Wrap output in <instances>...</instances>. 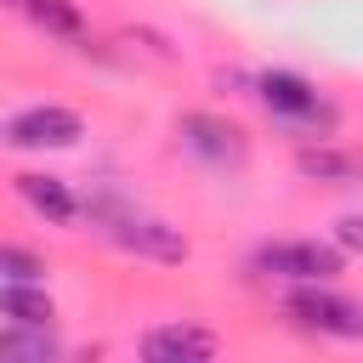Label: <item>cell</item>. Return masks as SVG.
I'll list each match as a JSON object with an SVG mask.
<instances>
[{"instance_id": "4", "label": "cell", "mask_w": 363, "mask_h": 363, "mask_svg": "<svg viewBox=\"0 0 363 363\" xmlns=\"http://www.w3.org/2000/svg\"><path fill=\"white\" fill-rule=\"evenodd\" d=\"M340 244H318V238H289V244H261L255 250V267L267 278H284V284H335L340 272Z\"/></svg>"}, {"instance_id": "14", "label": "cell", "mask_w": 363, "mask_h": 363, "mask_svg": "<svg viewBox=\"0 0 363 363\" xmlns=\"http://www.w3.org/2000/svg\"><path fill=\"white\" fill-rule=\"evenodd\" d=\"M335 244H340L346 255H363V210H352V216L335 221Z\"/></svg>"}, {"instance_id": "10", "label": "cell", "mask_w": 363, "mask_h": 363, "mask_svg": "<svg viewBox=\"0 0 363 363\" xmlns=\"http://www.w3.org/2000/svg\"><path fill=\"white\" fill-rule=\"evenodd\" d=\"M0 318L17 323V329H51L57 306H51V295L34 289V284H0Z\"/></svg>"}, {"instance_id": "11", "label": "cell", "mask_w": 363, "mask_h": 363, "mask_svg": "<svg viewBox=\"0 0 363 363\" xmlns=\"http://www.w3.org/2000/svg\"><path fill=\"white\" fill-rule=\"evenodd\" d=\"M62 352H57V335L51 329H17V323H6V335H0V363H57Z\"/></svg>"}, {"instance_id": "8", "label": "cell", "mask_w": 363, "mask_h": 363, "mask_svg": "<svg viewBox=\"0 0 363 363\" xmlns=\"http://www.w3.org/2000/svg\"><path fill=\"white\" fill-rule=\"evenodd\" d=\"M17 182V199L34 210V216H45L51 227H68L74 216H79V199H74V187L62 182V176H40V170H23V176H11Z\"/></svg>"}, {"instance_id": "3", "label": "cell", "mask_w": 363, "mask_h": 363, "mask_svg": "<svg viewBox=\"0 0 363 363\" xmlns=\"http://www.w3.org/2000/svg\"><path fill=\"white\" fill-rule=\"evenodd\" d=\"M85 136V119L62 102H28L6 119V147L17 153H45V147H74Z\"/></svg>"}, {"instance_id": "6", "label": "cell", "mask_w": 363, "mask_h": 363, "mask_svg": "<svg viewBox=\"0 0 363 363\" xmlns=\"http://www.w3.org/2000/svg\"><path fill=\"white\" fill-rule=\"evenodd\" d=\"M119 250H130V255H147V261H187V238L176 233V227H164V221H153V216H119V221H108L102 227Z\"/></svg>"}, {"instance_id": "2", "label": "cell", "mask_w": 363, "mask_h": 363, "mask_svg": "<svg viewBox=\"0 0 363 363\" xmlns=\"http://www.w3.org/2000/svg\"><path fill=\"white\" fill-rule=\"evenodd\" d=\"M284 312H289L301 329H312V335H329V340H363V301L340 295L335 284H289Z\"/></svg>"}, {"instance_id": "9", "label": "cell", "mask_w": 363, "mask_h": 363, "mask_svg": "<svg viewBox=\"0 0 363 363\" xmlns=\"http://www.w3.org/2000/svg\"><path fill=\"white\" fill-rule=\"evenodd\" d=\"M295 170H301L306 182H329V187H357V182H363V159L346 153V147H329V142L295 147Z\"/></svg>"}, {"instance_id": "13", "label": "cell", "mask_w": 363, "mask_h": 363, "mask_svg": "<svg viewBox=\"0 0 363 363\" xmlns=\"http://www.w3.org/2000/svg\"><path fill=\"white\" fill-rule=\"evenodd\" d=\"M0 272H6V284H40V278H45V261L28 255L23 244H6V250H0Z\"/></svg>"}, {"instance_id": "7", "label": "cell", "mask_w": 363, "mask_h": 363, "mask_svg": "<svg viewBox=\"0 0 363 363\" xmlns=\"http://www.w3.org/2000/svg\"><path fill=\"white\" fill-rule=\"evenodd\" d=\"M142 363H216V335L199 323H159L142 335Z\"/></svg>"}, {"instance_id": "5", "label": "cell", "mask_w": 363, "mask_h": 363, "mask_svg": "<svg viewBox=\"0 0 363 363\" xmlns=\"http://www.w3.org/2000/svg\"><path fill=\"white\" fill-rule=\"evenodd\" d=\"M176 136H182V147H187L199 164H210V170L244 164V153H250L244 125H233V119H221V113H182Z\"/></svg>"}, {"instance_id": "12", "label": "cell", "mask_w": 363, "mask_h": 363, "mask_svg": "<svg viewBox=\"0 0 363 363\" xmlns=\"http://www.w3.org/2000/svg\"><path fill=\"white\" fill-rule=\"evenodd\" d=\"M23 17H28L34 28L57 34V40H79V34H85V17H79V6H74V0H28V6H23Z\"/></svg>"}, {"instance_id": "1", "label": "cell", "mask_w": 363, "mask_h": 363, "mask_svg": "<svg viewBox=\"0 0 363 363\" xmlns=\"http://www.w3.org/2000/svg\"><path fill=\"white\" fill-rule=\"evenodd\" d=\"M255 96H261V108L278 119V125H289V130H335V102L306 79V74H295V68H261L255 74Z\"/></svg>"}]
</instances>
